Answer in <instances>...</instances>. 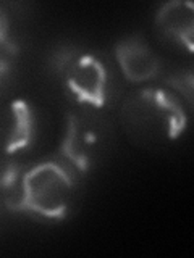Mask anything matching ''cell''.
<instances>
[{
	"instance_id": "obj_1",
	"label": "cell",
	"mask_w": 194,
	"mask_h": 258,
	"mask_svg": "<svg viewBox=\"0 0 194 258\" xmlns=\"http://www.w3.org/2000/svg\"><path fill=\"white\" fill-rule=\"evenodd\" d=\"M120 119L129 139L142 145L170 142L186 127V111L180 99L165 89H139L128 95Z\"/></svg>"
},
{
	"instance_id": "obj_2",
	"label": "cell",
	"mask_w": 194,
	"mask_h": 258,
	"mask_svg": "<svg viewBox=\"0 0 194 258\" xmlns=\"http://www.w3.org/2000/svg\"><path fill=\"white\" fill-rule=\"evenodd\" d=\"M73 174L63 161H44L23 173L12 210L59 220L67 215L73 197Z\"/></svg>"
},
{
	"instance_id": "obj_3",
	"label": "cell",
	"mask_w": 194,
	"mask_h": 258,
	"mask_svg": "<svg viewBox=\"0 0 194 258\" xmlns=\"http://www.w3.org/2000/svg\"><path fill=\"white\" fill-rule=\"evenodd\" d=\"M60 75L65 87L79 103L104 107L107 100V70L92 53L73 52L60 60Z\"/></svg>"
},
{
	"instance_id": "obj_4",
	"label": "cell",
	"mask_w": 194,
	"mask_h": 258,
	"mask_svg": "<svg viewBox=\"0 0 194 258\" xmlns=\"http://www.w3.org/2000/svg\"><path fill=\"white\" fill-rule=\"evenodd\" d=\"M95 145L97 134L92 121L81 115H70L67 118L65 136L60 147L63 163L68 168H75L76 171H87L92 163Z\"/></svg>"
},
{
	"instance_id": "obj_5",
	"label": "cell",
	"mask_w": 194,
	"mask_h": 258,
	"mask_svg": "<svg viewBox=\"0 0 194 258\" xmlns=\"http://www.w3.org/2000/svg\"><path fill=\"white\" fill-rule=\"evenodd\" d=\"M115 56L126 79L133 83L148 81L160 70L159 56L152 52L144 37L139 36L121 39L115 45Z\"/></svg>"
},
{
	"instance_id": "obj_6",
	"label": "cell",
	"mask_w": 194,
	"mask_h": 258,
	"mask_svg": "<svg viewBox=\"0 0 194 258\" xmlns=\"http://www.w3.org/2000/svg\"><path fill=\"white\" fill-rule=\"evenodd\" d=\"M156 24L165 36L192 50L194 36V7L191 2H168L160 7L156 15Z\"/></svg>"
},
{
	"instance_id": "obj_7",
	"label": "cell",
	"mask_w": 194,
	"mask_h": 258,
	"mask_svg": "<svg viewBox=\"0 0 194 258\" xmlns=\"http://www.w3.org/2000/svg\"><path fill=\"white\" fill-rule=\"evenodd\" d=\"M34 113L28 102L16 100L12 103V127L7 139V152L15 153L28 149L34 139Z\"/></svg>"
},
{
	"instance_id": "obj_8",
	"label": "cell",
	"mask_w": 194,
	"mask_h": 258,
	"mask_svg": "<svg viewBox=\"0 0 194 258\" xmlns=\"http://www.w3.org/2000/svg\"><path fill=\"white\" fill-rule=\"evenodd\" d=\"M5 36H7V21L5 16L0 13V45L5 44Z\"/></svg>"
}]
</instances>
